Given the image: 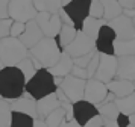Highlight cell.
I'll return each instance as SVG.
<instances>
[{
  "instance_id": "277c9868",
  "label": "cell",
  "mask_w": 135,
  "mask_h": 127,
  "mask_svg": "<svg viewBox=\"0 0 135 127\" xmlns=\"http://www.w3.org/2000/svg\"><path fill=\"white\" fill-rule=\"evenodd\" d=\"M29 48L17 38L0 39V59L5 67H17L23 59L29 58Z\"/></svg>"
},
{
  "instance_id": "f1b7e54d",
  "label": "cell",
  "mask_w": 135,
  "mask_h": 127,
  "mask_svg": "<svg viewBox=\"0 0 135 127\" xmlns=\"http://www.w3.org/2000/svg\"><path fill=\"white\" fill-rule=\"evenodd\" d=\"M65 116H67L65 110L62 108H59V109H56L55 112H52L44 121H46L47 127H61L62 123L65 121Z\"/></svg>"
},
{
  "instance_id": "7402d4cb",
  "label": "cell",
  "mask_w": 135,
  "mask_h": 127,
  "mask_svg": "<svg viewBox=\"0 0 135 127\" xmlns=\"http://www.w3.org/2000/svg\"><path fill=\"white\" fill-rule=\"evenodd\" d=\"M17 68L23 73V76L26 77V82H29V80L37 74L38 70H41L43 67H41V64H40L38 60L33 59V58H26V59H23L18 65H17Z\"/></svg>"
},
{
  "instance_id": "681fc988",
  "label": "cell",
  "mask_w": 135,
  "mask_h": 127,
  "mask_svg": "<svg viewBox=\"0 0 135 127\" xmlns=\"http://www.w3.org/2000/svg\"><path fill=\"white\" fill-rule=\"evenodd\" d=\"M129 127H135V126H132V124H131V126H129Z\"/></svg>"
},
{
  "instance_id": "4dcf8cb0",
  "label": "cell",
  "mask_w": 135,
  "mask_h": 127,
  "mask_svg": "<svg viewBox=\"0 0 135 127\" xmlns=\"http://www.w3.org/2000/svg\"><path fill=\"white\" fill-rule=\"evenodd\" d=\"M103 14H105L103 2H91V6H90V17L96 18V20H103Z\"/></svg>"
},
{
  "instance_id": "5bb4252c",
  "label": "cell",
  "mask_w": 135,
  "mask_h": 127,
  "mask_svg": "<svg viewBox=\"0 0 135 127\" xmlns=\"http://www.w3.org/2000/svg\"><path fill=\"white\" fill-rule=\"evenodd\" d=\"M108 26L115 32L117 39L124 41V39H134V38H135L134 23H132V20H131V18L124 17V15H120L118 18L109 21Z\"/></svg>"
},
{
  "instance_id": "836d02e7",
  "label": "cell",
  "mask_w": 135,
  "mask_h": 127,
  "mask_svg": "<svg viewBox=\"0 0 135 127\" xmlns=\"http://www.w3.org/2000/svg\"><path fill=\"white\" fill-rule=\"evenodd\" d=\"M99 64H100V53H99V52H96L94 58H93V60L90 62V65H88V68H86L90 79H94L96 71H97V68H99Z\"/></svg>"
},
{
  "instance_id": "5b68a950",
  "label": "cell",
  "mask_w": 135,
  "mask_h": 127,
  "mask_svg": "<svg viewBox=\"0 0 135 127\" xmlns=\"http://www.w3.org/2000/svg\"><path fill=\"white\" fill-rule=\"evenodd\" d=\"M38 15V11L35 9L33 2H21V0H12L9 2V17L14 21L27 24L29 21H33Z\"/></svg>"
},
{
  "instance_id": "6da1fadb",
  "label": "cell",
  "mask_w": 135,
  "mask_h": 127,
  "mask_svg": "<svg viewBox=\"0 0 135 127\" xmlns=\"http://www.w3.org/2000/svg\"><path fill=\"white\" fill-rule=\"evenodd\" d=\"M26 77L17 67H5L0 71V97L14 101L26 92Z\"/></svg>"
},
{
  "instance_id": "bcb514c9",
  "label": "cell",
  "mask_w": 135,
  "mask_h": 127,
  "mask_svg": "<svg viewBox=\"0 0 135 127\" xmlns=\"http://www.w3.org/2000/svg\"><path fill=\"white\" fill-rule=\"evenodd\" d=\"M129 120H131V124H132V126H135V114L132 115V116H129Z\"/></svg>"
},
{
  "instance_id": "9a60e30c",
  "label": "cell",
  "mask_w": 135,
  "mask_h": 127,
  "mask_svg": "<svg viewBox=\"0 0 135 127\" xmlns=\"http://www.w3.org/2000/svg\"><path fill=\"white\" fill-rule=\"evenodd\" d=\"M11 108L12 112H18V114H25L32 116L33 120H38V109H37V100L32 98L29 94H23V95L11 101Z\"/></svg>"
},
{
  "instance_id": "8fae6325",
  "label": "cell",
  "mask_w": 135,
  "mask_h": 127,
  "mask_svg": "<svg viewBox=\"0 0 135 127\" xmlns=\"http://www.w3.org/2000/svg\"><path fill=\"white\" fill-rule=\"evenodd\" d=\"M108 88L106 85L99 82L96 79H88L86 80V86H85V95H84V100L88 103H91L94 106H99L106 100L108 97Z\"/></svg>"
},
{
  "instance_id": "3957f363",
  "label": "cell",
  "mask_w": 135,
  "mask_h": 127,
  "mask_svg": "<svg viewBox=\"0 0 135 127\" xmlns=\"http://www.w3.org/2000/svg\"><path fill=\"white\" fill-rule=\"evenodd\" d=\"M56 89H58V86L55 83V77L46 68L38 70L37 74L26 85V94H29L37 101L44 98V97L50 95V94H55Z\"/></svg>"
},
{
  "instance_id": "f6af8a7d",
  "label": "cell",
  "mask_w": 135,
  "mask_h": 127,
  "mask_svg": "<svg viewBox=\"0 0 135 127\" xmlns=\"http://www.w3.org/2000/svg\"><path fill=\"white\" fill-rule=\"evenodd\" d=\"M103 127H118V126H117L115 121H105Z\"/></svg>"
},
{
  "instance_id": "7bdbcfd3",
  "label": "cell",
  "mask_w": 135,
  "mask_h": 127,
  "mask_svg": "<svg viewBox=\"0 0 135 127\" xmlns=\"http://www.w3.org/2000/svg\"><path fill=\"white\" fill-rule=\"evenodd\" d=\"M61 127H82V126H79L74 120H71V121H64Z\"/></svg>"
},
{
  "instance_id": "44dd1931",
  "label": "cell",
  "mask_w": 135,
  "mask_h": 127,
  "mask_svg": "<svg viewBox=\"0 0 135 127\" xmlns=\"http://www.w3.org/2000/svg\"><path fill=\"white\" fill-rule=\"evenodd\" d=\"M105 24H108L105 20H96V18L93 17H88L84 21V24H82V30L80 32H84L88 38H91V39H97L99 33H100V29L103 27Z\"/></svg>"
},
{
  "instance_id": "603a6c76",
  "label": "cell",
  "mask_w": 135,
  "mask_h": 127,
  "mask_svg": "<svg viewBox=\"0 0 135 127\" xmlns=\"http://www.w3.org/2000/svg\"><path fill=\"white\" fill-rule=\"evenodd\" d=\"M114 56L123 58V56H135V38L134 39H117L114 44Z\"/></svg>"
},
{
  "instance_id": "60d3db41",
  "label": "cell",
  "mask_w": 135,
  "mask_h": 127,
  "mask_svg": "<svg viewBox=\"0 0 135 127\" xmlns=\"http://www.w3.org/2000/svg\"><path fill=\"white\" fill-rule=\"evenodd\" d=\"M118 3H120V6L123 8V11H128V9H135V2H134V0H120Z\"/></svg>"
},
{
  "instance_id": "cb8c5ba5",
  "label": "cell",
  "mask_w": 135,
  "mask_h": 127,
  "mask_svg": "<svg viewBox=\"0 0 135 127\" xmlns=\"http://www.w3.org/2000/svg\"><path fill=\"white\" fill-rule=\"evenodd\" d=\"M78 32L79 30L76 29L74 26H67V24H62V29H61V33L59 36L56 38V41L59 44V47L64 50V48H67L71 42L76 39V36H78Z\"/></svg>"
},
{
  "instance_id": "ee69618b",
  "label": "cell",
  "mask_w": 135,
  "mask_h": 127,
  "mask_svg": "<svg viewBox=\"0 0 135 127\" xmlns=\"http://www.w3.org/2000/svg\"><path fill=\"white\" fill-rule=\"evenodd\" d=\"M33 127H47V124H46V121L44 120H35V124H33Z\"/></svg>"
},
{
  "instance_id": "4fadbf2b",
  "label": "cell",
  "mask_w": 135,
  "mask_h": 127,
  "mask_svg": "<svg viewBox=\"0 0 135 127\" xmlns=\"http://www.w3.org/2000/svg\"><path fill=\"white\" fill-rule=\"evenodd\" d=\"M117 41L115 32L108 24H105L100 29L97 39H96V50L100 54H114V44Z\"/></svg>"
},
{
  "instance_id": "ab89813d",
  "label": "cell",
  "mask_w": 135,
  "mask_h": 127,
  "mask_svg": "<svg viewBox=\"0 0 135 127\" xmlns=\"http://www.w3.org/2000/svg\"><path fill=\"white\" fill-rule=\"evenodd\" d=\"M55 94H56V97H58V100H59V103H61V106H62V104H65V103H71L70 100H68V97L65 95V94H64V91H62L61 88H58Z\"/></svg>"
},
{
  "instance_id": "9c48e42d",
  "label": "cell",
  "mask_w": 135,
  "mask_h": 127,
  "mask_svg": "<svg viewBox=\"0 0 135 127\" xmlns=\"http://www.w3.org/2000/svg\"><path fill=\"white\" fill-rule=\"evenodd\" d=\"M96 50V41L88 38V36L84 33V32H78V36L67 48H64V52L73 58V59H78L80 56H85V54L91 53Z\"/></svg>"
},
{
  "instance_id": "52a82bcc",
  "label": "cell",
  "mask_w": 135,
  "mask_h": 127,
  "mask_svg": "<svg viewBox=\"0 0 135 127\" xmlns=\"http://www.w3.org/2000/svg\"><path fill=\"white\" fill-rule=\"evenodd\" d=\"M117 65H118V59L114 54H100V64L96 71L94 79L102 82V83L108 85L112 82L117 76Z\"/></svg>"
},
{
  "instance_id": "30bf717a",
  "label": "cell",
  "mask_w": 135,
  "mask_h": 127,
  "mask_svg": "<svg viewBox=\"0 0 135 127\" xmlns=\"http://www.w3.org/2000/svg\"><path fill=\"white\" fill-rule=\"evenodd\" d=\"M85 86H86V80L76 79L70 74L68 77H65L62 80V85L59 88L64 91V94L68 97V100L71 103H78V101H82L84 100Z\"/></svg>"
},
{
  "instance_id": "7dc6e473",
  "label": "cell",
  "mask_w": 135,
  "mask_h": 127,
  "mask_svg": "<svg viewBox=\"0 0 135 127\" xmlns=\"http://www.w3.org/2000/svg\"><path fill=\"white\" fill-rule=\"evenodd\" d=\"M3 68H5V65H3V62H2V59H0V71H2Z\"/></svg>"
},
{
  "instance_id": "d4e9b609",
  "label": "cell",
  "mask_w": 135,
  "mask_h": 127,
  "mask_svg": "<svg viewBox=\"0 0 135 127\" xmlns=\"http://www.w3.org/2000/svg\"><path fill=\"white\" fill-rule=\"evenodd\" d=\"M115 106L118 109V112L126 116H132L135 114V92L128 97L123 98H115Z\"/></svg>"
},
{
  "instance_id": "f546056e",
  "label": "cell",
  "mask_w": 135,
  "mask_h": 127,
  "mask_svg": "<svg viewBox=\"0 0 135 127\" xmlns=\"http://www.w3.org/2000/svg\"><path fill=\"white\" fill-rule=\"evenodd\" d=\"M35 120L25 114H18V112H12V123L11 127H33Z\"/></svg>"
},
{
  "instance_id": "ffe728a7",
  "label": "cell",
  "mask_w": 135,
  "mask_h": 127,
  "mask_svg": "<svg viewBox=\"0 0 135 127\" xmlns=\"http://www.w3.org/2000/svg\"><path fill=\"white\" fill-rule=\"evenodd\" d=\"M73 67H74L73 58H70V56L64 52V53H62V56H61V59H59V62H58L53 68H50L49 71L53 74V77L65 79V77H68V76L71 74V71H73Z\"/></svg>"
},
{
  "instance_id": "f35d334b",
  "label": "cell",
  "mask_w": 135,
  "mask_h": 127,
  "mask_svg": "<svg viewBox=\"0 0 135 127\" xmlns=\"http://www.w3.org/2000/svg\"><path fill=\"white\" fill-rule=\"evenodd\" d=\"M117 126L118 127H129L131 126V120H129V116H126V115H118V118H117Z\"/></svg>"
},
{
  "instance_id": "d590c367",
  "label": "cell",
  "mask_w": 135,
  "mask_h": 127,
  "mask_svg": "<svg viewBox=\"0 0 135 127\" xmlns=\"http://www.w3.org/2000/svg\"><path fill=\"white\" fill-rule=\"evenodd\" d=\"M71 76L76 79H82V80H88L90 76H88V71L86 68H80V67H73V71H71Z\"/></svg>"
},
{
  "instance_id": "4316f807",
  "label": "cell",
  "mask_w": 135,
  "mask_h": 127,
  "mask_svg": "<svg viewBox=\"0 0 135 127\" xmlns=\"http://www.w3.org/2000/svg\"><path fill=\"white\" fill-rule=\"evenodd\" d=\"M105 6V14H103V20L106 23H109L112 20L118 18L120 15H123V8L120 6L118 2H114V0H109V2H103Z\"/></svg>"
},
{
  "instance_id": "8d00e7d4",
  "label": "cell",
  "mask_w": 135,
  "mask_h": 127,
  "mask_svg": "<svg viewBox=\"0 0 135 127\" xmlns=\"http://www.w3.org/2000/svg\"><path fill=\"white\" fill-rule=\"evenodd\" d=\"M9 17V2L0 0V20H8Z\"/></svg>"
},
{
  "instance_id": "8992f818",
  "label": "cell",
  "mask_w": 135,
  "mask_h": 127,
  "mask_svg": "<svg viewBox=\"0 0 135 127\" xmlns=\"http://www.w3.org/2000/svg\"><path fill=\"white\" fill-rule=\"evenodd\" d=\"M37 24L40 26L41 32L44 33V38H58L62 29V21L59 18V14H49V12H40L35 18Z\"/></svg>"
},
{
  "instance_id": "c3c4849f",
  "label": "cell",
  "mask_w": 135,
  "mask_h": 127,
  "mask_svg": "<svg viewBox=\"0 0 135 127\" xmlns=\"http://www.w3.org/2000/svg\"><path fill=\"white\" fill-rule=\"evenodd\" d=\"M132 23H134V27H135V18H134V20H132Z\"/></svg>"
},
{
  "instance_id": "b9f144b4",
  "label": "cell",
  "mask_w": 135,
  "mask_h": 127,
  "mask_svg": "<svg viewBox=\"0 0 135 127\" xmlns=\"http://www.w3.org/2000/svg\"><path fill=\"white\" fill-rule=\"evenodd\" d=\"M59 18H61L62 24H67V26H74L73 21H71V18H70L67 14H65V11H64V9H61V11H59Z\"/></svg>"
},
{
  "instance_id": "ac0fdd59",
  "label": "cell",
  "mask_w": 135,
  "mask_h": 127,
  "mask_svg": "<svg viewBox=\"0 0 135 127\" xmlns=\"http://www.w3.org/2000/svg\"><path fill=\"white\" fill-rule=\"evenodd\" d=\"M106 88H108V92L115 95V98H123V97H128L135 92L134 82L122 80V79H114L112 82H109L106 85Z\"/></svg>"
},
{
  "instance_id": "ba28073f",
  "label": "cell",
  "mask_w": 135,
  "mask_h": 127,
  "mask_svg": "<svg viewBox=\"0 0 135 127\" xmlns=\"http://www.w3.org/2000/svg\"><path fill=\"white\" fill-rule=\"evenodd\" d=\"M90 6H91V2L85 0V2H67V5L62 8L65 14L71 18L74 27L79 32L82 30L84 21L90 17Z\"/></svg>"
},
{
  "instance_id": "484cf974",
  "label": "cell",
  "mask_w": 135,
  "mask_h": 127,
  "mask_svg": "<svg viewBox=\"0 0 135 127\" xmlns=\"http://www.w3.org/2000/svg\"><path fill=\"white\" fill-rule=\"evenodd\" d=\"M97 110H99V115L103 118L105 121H117L118 118V109H117L115 103L114 101H103L102 104H99L97 106Z\"/></svg>"
},
{
  "instance_id": "f907efd6",
  "label": "cell",
  "mask_w": 135,
  "mask_h": 127,
  "mask_svg": "<svg viewBox=\"0 0 135 127\" xmlns=\"http://www.w3.org/2000/svg\"><path fill=\"white\" fill-rule=\"evenodd\" d=\"M0 98H2V97H0Z\"/></svg>"
},
{
  "instance_id": "e575fe53",
  "label": "cell",
  "mask_w": 135,
  "mask_h": 127,
  "mask_svg": "<svg viewBox=\"0 0 135 127\" xmlns=\"http://www.w3.org/2000/svg\"><path fill=\"white\" fill-rule=\"evenodd\" d=\"M25 30H26V24L25 23L14 21L12 29H11V38H17V39H20V36L25 33Z\"/></svg>"
},
{
  "instance_id": "e0dca14e",
  "label": "cell",
  "mask_w": 135,
  "mask_h": 127,
  "mask_svg": "<svg viewBox=\"0 0 135 127\" xmlns=\"http://www.w3.org/2000/svg\"><path fill=\"white\" fill-rule=\"evenodd\" d=\"M117 59H118V65H117L115 79L129 80L135 83V56H123Z\"/></svg>"
},
{
  "instance_id": "7a4b0ae2",
  "label": "cell",
  "mask_w": 135,
  "mask_h": 127,
  "mask_svg": "<svg viewBox=\"0 0 135 127\" xmlns=\"http://www.w3.org/2000/svg\"><path fill=\"white\" fill-rule=\"evenodd\" d=\"M29 53L33 59L41 64L43 68L50 70L59 62L64 50L59 47V44L55 38H44L38 45H35L32 50H29Z\"/></svg>"
},
{
  "instance_id": "d6986e66",
  "label": "cell",
  "mask_w": 135,
  "mask_h": 127,
  "mask_svg": "<svg viewBox=\"0 0 135 127\" xmlns=\"http://www.w3.org/2000/svg\"><path fill=\"white\" fill-rule=\"evenodd\" d=\"M61 108V103L58 100L56 94H50V95L44 97L41 100L37 101V109H38V118L40 120H46L52 112H55L56 109Z\"/></svg>"
},
{
  "instance_id": "7c38bea8",
  "label": "cell",
  "mask_w": 135,
  "mask_h": 127,
  "mask_svg": "<svg viewBox=\"0 0 135 127\" xmlns=\"http://www.w3.org/2000/svg\"><path fill=\"white\" fill-rule=\"evenodd\" d=\"M99 115V110H97V106H94L91 103L85 101H78V103H73V120L79 124V126H86L90 121L97 116Z\"/></svg>"
},
{
  "instance_id": "83f0119b",
  "label": "cell",
  "mask_w": 135,
  "mask_h": 127,
  "mask_svg": "<svg viewBox=\"0 0 135 127\" xmlns=\"http://www.w3.org/2000/svg\"><path fill=\"white\" fill-rule=\"evenodd\" d=\"M12 123V108L6 100H0V127H11Z\"/></svg>"
},
{
  "instance_id": "1f68e13d",
  "label": "cell",
  "mask_w": 135,
  "mask_h": 127,
  "mask_svg": "<svg viewBox=\"0 0 135 127\" xmlns=\"http://www.w3.org/2000/svg\"><path fill=\"white\" fill-rule=\"evenodd\" d=\"M14 20L8 18V20H0V39H5L11 36V29H12Z\"/></svg>"
},
{
  "instance_id": "2e32d148",
  "label": "cell",
  "mask_w": 135,
  "mask_h": 127,
  "mask_svg": "<svg viewBox=\"0 0 135 127\" xmlns=\"http://www.w3.org/2000/svg\"><path fill=\"white\" fill-rule=\"evenodd\" d=\"M43 39H44V33L41 32V29H40V26L37 24L35 20L29 21V23L26 24L25 33L20 36V41L23 42L29 50H32L35 45H38Z\"/></svg>"
},
{
  "instance_id": "d6a6232c",
  "label": "cell",
  "mask_w": 135,
  "mask_h": 127,
  "mask_svg": "<svg viewBox=\"0 0 135 127\" xmlns=\"http://www.w3.org/2000/svg\"><path fill=\"white\" fill-rule=\"evenodd\" d=\"M96 52H97V50H94V52L85 54V56H80V58H78V59H73L74 60V65L80 67V68H88V65H90V62L93 60L94 54H96Z\"/></svg>"
},
{
  "instance_id": "74e56055",
  "label": "cell",
  "mask_w": 135,
  "mask_h": 127,
  "mask_svg": "<svg viewBox=\"0 0 135 127\" xmlns=\"http://www.w3.org/2000/svg\"><path fill=\"white\" fill-rule=\"evenodd\" d=\"M103 124H105V120L100 115H97V116H94V118L84 127H103Z\"/></svg>"
}]
</instances>
